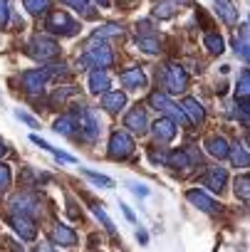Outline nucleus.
<instances>
[{
    "label": "nucleus",
    "instance_id": "c756f323",
    "mask_svg": "<svg viewBox=\"0 0 250 252\" xmlns=\"http://www.w3.org/2000/svg\"><path fill=\"white\" fill-rule=\"evenodd\" d=\"M137 45H139V50H144L146 55H159L161 52V45H159V37H154V35H149V37H139L137 40Z\"/></svg>",
    "mask_w": 250,
    "mask_h": 252
},
{
    "label": "nucleus",
    "instance_id": "e433bc0d",
    "mask_svg": "<svg viewBox=\"0 0 250 252\" xmlns=\"http://www.w3.org/2000/svg\"><path fill=\"white\" fill-rule=\"evenodd\" d=\"M15 116H18L20 121H25L28 126H33V129H37V119H35V116H30V114H25V111H15Z\"/></svg>",
    "mask_w": 250,
    "mask_h": 252
},
{
    "label": "nucleus",
    "instance_id": "ddd939ff",
    "mask_svg": "<svg viewBox=\"0 0 250 252\" xmlns=\"http://www.w3.org/2000/svg\"><path fill=\"white\" fill-rule=\"evenodd\" d=\"M181 111L186 114L188 124H196V126H198V124L206 121V109H203V104H201L198 99H193V96H186V99H183Z\"/></svg>",
    "mask_w": 250,
    "mask_h": 252
},
{
    "label": "nucleus",
    "instance_id": "a19ab883",
    "mask_svg": "<svg viewBox=\"0 0 250 252\" xmlns=\"http://www.w3.org/2000/svg\"><path fill=\"white\" fill-rule=\"evenodd\" d=\"M137 240H139L142 245H146V242H149V235H146V230H137Z\"/></svg>",
    "mask_w": 250,
    "mask_h": 252
},
{
    "label": "nucleus",
    "instance_id": "5701e85b",
    "mask_svg": "<svg viewBox=\"0 0 250 252\" xmlns=\"http://www.w3.org/2000/svg\"><path fill=\"white\" fill-rule=\"evenodd\" d=\"M30 141H33L35 146H40L42 151H47V154H52V156H55L57 161H65V163H74V156H70V154H65V151H60V149H55V146H50V144H47L45 139H40V136H35V134H33V136H30Z\"/></svg>",
    "mask_w": 250,
    "mask_h": 252
},
{
    "label": "nucleus",
    "instance_id": "f704fd0d",
    "mask_svg": "<svg viewBox=\"0 0 250 252\" xmlns=\"http://www.w3.org/2000/svg\"><path fill=\"white\" fill-rule=\"evenodd\" d=\"M10 168L5 166V163H0V193H3V190H8L10 188Z\"/></svg>",
    "mask_w": 250,
    "mask_h": 252
},
{
    "label": "nucleus",
    "instance_id": "c9c22d12",
    "mask_svg": "<svg viewBox=\"0 0 250 252\" xmlns=\"http://www.w3.org/2000/svg\"><path fill=\"white\" fill-rule=\"evenodd\" d=\"M10 23V0H0V28Z\"/></svg>",
    "mask_w": 250,
    "mask_h": 252
},
{
    "label": "nucleus",
    "instance_id": "c03bdc74",
    "mask_svg": "<svg viewBox=\"0 0 250 252\" xmlns=\"http://www.w3.org/2000/svg\"><path fill=\"white\" fill-rule=\"evenodd\" d=\"M13 250H15V252H25V247H23V245H20V247H18V245H15V247H13Z\"/></svg>",
    "mask_w": 250,
    "mask_h": 252
},
{
    "label": "nucleus",
    "instance_id": "dca6fc26",
    "mask_svg": "<svg viewBox=\"0 0 250 252\" xmlns=\"http://www.w3.org/2000/svg\"><path fill=\"white\" fill-rule=\"evenodd\" d=\"M102 106L109 114H119V111H124V106H127V94L124 92H104L102 94Z\"/></svg>",
    "mask_w": 250,
    "mask_h": 252
},
{
    "label": "nucleus",
    "instance_id": "39448f33",
    "mask_svg": "<svg viewBox=\"0 0 250 252\" xmlns=\"http://www.w3.org/2000/svg\"><path fill=\"white\" fill-rule=\"evenodd\" d=\"M50 79H52V72H50V67L28 69V72H23V77H20V82H23V89H25L28 94H33V96H35V94H42Z\"/></svg>",
    "mask_w": 250,
    "mask_h": 252
},
{
    "label": "nucleus",
    "instance_id": "a211bd4d",
    "mask_svg": "<svg viewBox=\"0 0 250 252\" xmlns=\"http://www.w3.org/2000/svg\"><path fill=\"white\" fill-rule=\"evenodd\" d=\"M10 205H13L15 213H20V215H33V213L37 210V198H35L33 193H20V195H15V198L10 200Z\"/></svg>",
    "mask_w": 250,
    "mask_h": 252
},
{
    "label": "nucleus",
    "instance_id": "393cba45",
    "mask_svg": "<svg viewBox=\"0 0 250 252\" xmlns=\"http://www.w3.org/2000/svg\"><path fill=\"white\" fill-rule=\"evenodd\" d=\"M248 96H250V69L245 67V69L240 72L238 84H235V99H238V101H248Z\"/></svg>",
    "mask_w": 250,
    "mask_h": 252
},
{
    "label": "nucleus",
    "instance_id": "2eb2a0df",
    "mask_svg": "<svg viewBox=\"0 0 250 252\" xmlns=\"http://www.w3.org/2000/svg\"><path fill=\"white\" fill-rule=\"evenodd\" d=\"M119 82L127 87V89H144L146 87V74L142 67H129L119 74Z\"/></svg>",
    "mask_w": 250,
    "mask_h": 252
},
{
    "label": "nucleus",
    "instance_id": "0eeeda50",
    "mask_svg": "<svg viewBox=\"0 0 250 252\" xmlns=\"http://www.w3.org/2000/svg\"><path fill=\"white\" fill-rule=\"evenodd\" d=\"M47 28H50V32L62 35V37H72V35L79 32V23H77L74 18H70L65 10H55V13H50V18H47Z\"/></svg>",
    "mask_w": 250,
    "mask_h": 252
},
{
    "label": "nucleus",
    "instance_id": "b1692460",
    "mask_svg": "<svg viewBox=\"0 0 250 252\" xmlns=\"http://www.w3.org/2000/svg\"><path fill=\"white\" fill-rule=\"evenodd\" d=\"M166 166H171V168H191L193 166V158L188 156V151H171L169 156H166Z\"/></svg>",
    "mask_w": 250,
    "mask_h": 252
},
{
    "label": "nucleus",
    "instance_id": "4468645a",
    "mask_svg": "<svg viewBox=\"0 0 250 252\" xmlns=\"http://www.w3.org/2000/svg\"><path fill=\"white\" fill-rule=\"evenodd\" d=\"M77 232L70 227V225H65V222H57L55 227H52V245H60V247H74L77 245Z\"/></svg>",
    "mask_w": 250,
    "mask_h": 252
},
{
    "label": "nucleus",
    "instance_id": "473e14b6",
    "mask_svg": "<svg viewBox=\"0 0 250 252\" xmlns=\"http://www.w3.org/2000/svg\"><path fill=\"white\" fill-rule=\"evenodd\" d=\"M82 173H84L89 181H94L97 186H102V188H114V181H111L109 176H104V173H97V171H92V168H82Z\"/></svg>",
    "mask_w": 250,
    "mask_h": 252
},
{
    "label": "nucleus",
    "instance_id": "7c9ffc66",
    "mask_svg": "<svg viewBox=\"0 0 250 252\" xmlns=\"http://www.w3.org/2000/svg\"><path fill=\"white\" fill-rule=\"evenodd\" d=\"M23 5L30 15H45L50 10V0H23Z\"/></svg>",
    "mask_w": 250,
    "mask_h": 252
},
{
    "label": "nucleus",
    "instance_id": "20e7f679",
    "mask_svg": "<svg viewBox=\"0 0 250 252\" xmlns=\"http://www.w3.org/2000/svg\"><path fill=\"white\" fill-rule=\"evenodd\" d=\"M164 87H166L169 94H181V92H186V89H188V72H186L181 64H176V62L166 64V69H164Z\"/></svg>",
    "mask_w": 250,
    "mask_h": 252
},
{
    "label": "nucleus",
    "instance_id": "1a4fd4ad",
    "mask_svg": "<svg viewBox=\"0 0 250 252\" xmlns=\"http://www.w3.org/2000/svg\"><path fill=\"white\" fill-rule=\"evenodd\" d=\"M151 136H154L156 144H171L174 136H176V124L169 116H159L151 124Z\"/></svg>",
    "mask_w": 250,
    "mask_h": 252
},
{
    "label": "nucleus",
    "instance_id": "c85d7f7f",
    "mask_svg": "<svg viewBox=\"0 0 250 252\" xmlns=\"http://www.w3.org/2000/svg\"><path fill=\"white\" fill-rule=\"evenodd\" d=\"M233 186H235V195H238L243 203H250V178H248L245 173H240Z\"/></svg>",
    "mask_w": 250,
    "mask_h": 252
},
{
    "label": "nucleus",
    "instance_id": "79ce46f5",
    "mask_svg": "<svg viewBox=\"0 0 250 252\" xmlns=\"http://www.w3.org/2000/svg\"><path fill=\"white\" fill-rule=\"evenodd\" d=\"M5 151H8V146H5V141H3V139H0V158L5 156Z\"/></svg>",
    "mask_w": 250,
    "mask_h": 252
},
{
    "label": "nucleus",
    "instance_id": "7ed1b4c3",
    "mask_svg": "<svg viewBox=\"0 0 250 252\" xmlns=\"http://www.w3.org/2000/svg\"><path fill=\"white\" fill-rule=\"evenodd\" d=\"M82 62H92L97 69H107V67H111L114 55H111V50H109L107 42H102V40H99V42L92 40V42L87 45V52H84Z\"/></svg>",
    "mask_w": 250,
    "mask_h": 252
},
{
    "label": "nucleus",
    "instance_id": "37998d69",
    "mask_svg": "<svg viewBox=\"0 0 250 252\" xmlns=\"http://www.w3.org/2000/svg\"><path fill=\"white\" fill-rule=\"evenodd\" d=\"M37 252H52V247H50V245H40Z\"/></svg>",
    "mask_w": 250,
    "mask_h": 252
},
{
    "label": "nucleus",
    "instance_id": "9b49d317",
    "mask_svg": "<svg viewBox=\"0 0 250 252\" xmlns=\"http://www.w3.org/2000/svg\"><path fill=\"white\" fill-rule=\"evenodd\" d=\"M124 126H127L129 131H134V134H146L149 131V116H146V111L142 109V106H134L127 116H124Z\"/></svg>",
    "mask_w": 250,
    "mask_h": 252
},
{
    "label": "nucleus",
    "instance_id": "cd10ccee",
    "mask_svg": "<svg viewBox=\"0 0 250 252\" xmlns=\"http://www.w3.org/2000/svg\"><path fill=\"white\" fill-rule=\"evenodd\" d=\"M233 45H235V55H240V60L248 62V60H250V50H248V25H243V30H240V40L235 37Z\"/></svg>",
    "mask_w": 250,
    "mask_h": 252
},
{
    "label": "nucleus",
    "instance_id": "bb28decb",
    "mask_svg": "<svg viewBox=\"0 0 250 252\" xmlns=\"http://www.w3.org/2000/svg\"><path fill=\"white\" fill-rule=\"evenodd\" d=\"M203 45H206V50H208L211 55H220V52L225 50V42H223V37H220L218 32H206Z\"/></svg>",
    "mask_w": 250,
    "mask_h": 252
},
{
    "label": "nucleus",
    "instance_id": "f8f14e48",
    "mask_svg": "<svg viewBox=\"0 0 250 252\" xmlns=\"http://www.w3.org/2000/svg\"><path fill=\"white\" fill-rule=\"evenodd\" d=\"M225 183H228V171L223 166H213L206 171L203 176V186L211 190V193H223L225 190Z\"/></svg>",
    "mask_w": 250,
    "mask_h": 252
},
{
    "label": "nucleus",
    "instance_id": "4be33fe9",
    "mask_svg": "<svg viewBox=\"0 0 250 252\" xmlns=\"http://www.w3.org/2000/svg\"><path fill=\"white\" fill-rule=\"evenodd\" d=\"M228 156L233 158V163L238 166V168H248L250 166V151H248V146L240 141V144H233L230 146V151H228Z\"/></svg>",
    "mask_w": 250,
    "mask_h": 252
},
{
    "label": "nucleus",
    "instance_id": "ea45409f",
    "mask_svg": "<svg viewBox=\"0 0 250 252\" xmlns=\"http://www.w3.org/2000/svg\"><path fill=\"white\" fill-rule=\"evenodd\" d=\"M121 210H124V215H127V220H132V222H137V215L132 213V208H129V205H124V203H121Z\"/></svg>",
    "mask_w": 250,
    "mask_h": 252
},
{
    "label": "nucleus",
    "instance_id": "f3484780",
    "mask_svg": "<svg viewBox=\"0 0 250 252\" xmlns=\"http://www.w3.org/2000/svg\"><path fill=\"white\" fill-rule=\"evenodd\" d=\"M213 5H215V13L223 23L238 25V8H235L233 0H213Z\"/></svg>",
    "mask_w": 250,
    "mask_h": 252
},
{
    "label": "nucleus",
    "instance_id": "58836bf2",
    "mask_svg": "<svg viewBox=\"0 0 250 252\" xmlns=\"http://www.w3.org/2000/svg\"><path fill=\"white\" fill-rule=\"evenodd\" d=\"M129 190H132L134 195H142V198L149 195V188H146V186H139V183H129Z\"/></svg>",
    "mask_w": 250,
    "mask_h": 252
},
{
    "label": "nucleus",
    "instance_id": "a878e982",
    "mask_svg": "<svg viewBox=\"0 0 250 252\" xmlns=\"http://www.w3.org/2000/svg\"><path fill=\"white\" fill-rule=\"evenodd\" d=\"M179 3L181 0H161V3H156V8H154V15L159 20H166V18H171L179 10Z\"/></svg>",
    "mask_w": 250,
    "mask_h": 252
},
{
    "label": "nucleus",
    "instance_id": "aec40b11",
    "mask_svg": "<svg viewBox=\"0 0 250 252\" xmlns=\"http://www.w3.org/2000/svg\"><path fill=\"white\" fill-rule=\"evenodd\" d=\"M206 151L213 156V158H228V151H230V144L223 139V136H208L206 139Z\"/></svg>",
    "mask_w": 250,
    "mask_h": 252
},
{
    "label": "nucleus",
    "instance_id": "9d476101",
    "mask_svg": "<svg viewBox=\"0 0 250 252\" xmlns=\"http://www.w3.org/2000/svg\"><path fill=\"white\" fill-rule=\"evenodd\" d=\"M186 200H188L193 208H198L201 213H208V215H213V213L220 210L218 203H215L208 193H203V190H198V188H191V190L186 193Z\"/></svg>",
    "mask_w": 250,
    "mask_h": 252
},
{
    "label": "nucleus",
    "instance_id": "72a5a7b5",
    "mask_svg": "<svg viewBox=\"0 0 250 252\" xmlns=\"http://www.w3.org/2000/svg\"><path fill=\"white\" fill-rule=\"evenodd\" d=\"M92 210H94L97 220H99V222H102V225L107 227V232H111V235H114V222H111V218H109V215H107V213H104V210H102L99 205H94Z\"/></svg>",
    "mask_w": 250,
    "mask_h": 252
},
{
    "label": "nucleus",
    "instance_id": "f03ea898",
    "mask_svg": "<svg viewBox=\"0 0 250 252\" xmlns=\"http://www.w3.org/2000/svg\"><path fill=\"white\" fill-rule=\"evenodd\" d=\"M28 52H30V57L45 62V60H55L60 55V45L47 35H35L30 40V45H28Z\"/></svg>",
    "mask_w": 250,
    "mask_h": 252
},
{
    "label": "nucleus",
    "instance_id": "412c9836",
    "mask_svg": "<svg viewBox=\"0 0 250 252\" xmlns=\"http://www.w3.org/2000/svg\"><path fill=\"white\" fill-rule=\"evenodd\" d=\"M55 131L60 136H67V139H74L77 136V121H74V114H65L55 121Z\"/></svg>",
    "mask_w": 250,
    "mask_h": 252
},
{
    "label": "nucleus",
    "instance_id": "2f4dec72",
    "mask_svg": "<svg viewBox=\"0 0 250 252\" xmlns=\"http://www.w3.org/2000/svg\"><path fill=\"white\" fill-rule=\"evenodd\" d=\"M124 30L119 28V25H102V28H97L94 32H92V40H104V37H116V35H121Z\"/></svg>",
    "mask_w": 250,
    "mask_h": 252
},
{
    "label": "nucleus",
    "instance_id": "6ab92c4d",
    "mask_svg": "<svg viewBox=\"0 0 250 252\" xmlns=\"http://www.w3.org/2000/svg\"><path fill=\"white\" fill-rule=\"evenodd\" d=\"M109 84H111V79H109L107 69H94V72H89V92H92V94H104V92H109Z\"/></svg>",
    "mask_w": 250,
    "mask_h": 252
},
{
    "label": "nucleus",
    "instance_id": "4c0bfd02",
    "mask_svg": "<svg viewBox=\"0 0 250 252\" xmlns=\"http://www.w3.org/2000/svg\"><path fill=\"white\" fill-rule=\"evenodd\" d=\"M65 5H70V8H74V10H84V8H89V0H62Z\"/></svg>",
    "mask_w": 250,
    "mask_h": 252
},
{
    "label": "nucleus",
    "instance_id": "f257e3e1",
    "mask_svg": "<svg viewBox=\"0 0 250 252\" xmlns=\"http://www.w3.org/2000/svg\"><path fill=\"white\" fill-rule=\"evenodd\" d=\"M74 121H77V134L84 141H97L99 139L102 121H99V114L94 109H82L79 114H74Z\"/></svg>",
    "mask_w": 250,
    "mask_h": 252
},
{
    "label": "nucleus",
    "instance_id": "6e6552de",
    "mask_svg": "<svg viewBox=\"0 0 250 252\" xmlns=\"http://www.w3.org/2000/svg\"><path fill=\"white\" fill-rule=\"evenodd\" d=\"M8 222H10V227L18 232L20 240H35V237H37V225H35V220H33L30 215L13 213V215L8 218Z\"/></svg>",
    "mask_w": 250,
    "mask_h": 252
},
{
    "label": "nucleus",
    "instance_id": "423d86ee",
    "mask_svg": "<svg viewBox=\"0 0 250 252\" xmlns=\"http://www.w3.org/2000/svg\"><path fill=\"white\" fill-rule=\"evenodd\" d=\"M109 158L114 161H124L134 154V139L127 134V131H114L109 136Z\"/></svg>",
    "mask_w": 250,
    "mask_h": 252
}]
</instances>
